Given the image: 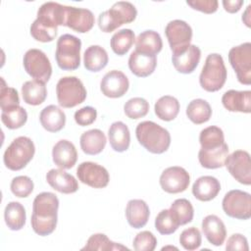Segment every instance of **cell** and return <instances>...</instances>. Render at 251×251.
Returning <instances> with one entry per match:
<instances>
[{
	"mask_svg": "<svg viewBox=\"0 0 251 251\" xmlns=\"http://www.w3.org/2000/svg\"><path fill=\"white\" fill-rule=\"evenodd\" d=\"M57 100L63 108H74L86 99V89L76 76H64L56 85Z\"/></svg>",
	"mask_w": 251,
	"mask_h": 251,
	"instance_id": "52a82bcc",
	"label": "cell"
},
{
	"mask_svg": "<svg viewBox=\"0 0 251 251\" xmlns=\"http://www.w3.org/2000/svg\"><path fill=\"white\" fill-rule=\"evenodd\" d=\"M136 16L137 10L133 4L127 1H119L99 15L98 26L104 32H112L124 24L132 23Z\"/></svg>",
	"mask_w": 251,
	"mask_h": 251,
	"instance_id": "3957f363",
	"label": "cell"
},
{
	"mask_svg": "<svg viewBox=\"0 0 251 251\" xmlns=\"http://www.w3.org/2000/svg\"><path fill=\"white\" fill-rule=\"evenodd\" d=\"M81 250H99V251H110V250H128L127 247L111 241L104 233L92 234L86 241L84 247Z\"/></svg>",
	"mask_w": 251,
	"mask_h": 251,
	"instance_id": "8d00e7d4",
	"label": "cell"
},
{
	"mask_svg": "<svg viewBox=\"0 0 251 251\" xmlns=\"http://www.w3.org/2000/svg\"><path fill=\"white\" fill-rule=\"evenodd\" d=\"M24 68L34 79L46 83L52 75V66L47 55L35 48L27 50L24 55Z\"/></svg>",
	"mask_w": 251,
	"mask_h": 251,
	"instance_id": "ba28073f",
	"label": "cell"
},
{
	"mask_svg": "<svg viewBox=\"0 0 251 251\" xmlns=\"http://www.w3.org/2000/svg\"><path fill=\"white\" fill-rule=\"evenodd\" d=\"M150 210L145 201L141 199H131L126 208V217L128 225L133 228L143 227L149 219Z\"/></svg>",
	"mask_w": 251,
	"mask_h": 251,
	"instance_id": "d4e9b609",
	"label": "cell"
},
{
	"mask_svg": "<svg viewBox=\"0 0 251 251\" xmlns=\"http://www.w3.org/2000/svg\"><path fill=\"white\" fill-rule=\"evenodd\" d=\"M4 219L7 226L11 230H20L25 225V207L16 201L9 202L5 207Z\"/></svg>",
	"mask_w": 251,
	"mask_h": 251,
	"instance_id": "836d02e7",
	"label": "cell"
},
{
	"mask_svg": "<svg viewBox=\"0 0 251 251\" xmlns=\"http://www.w3.org/2000/svg\"><path fill=\"white\" fill-rule=\"evenodd\" d=\"M222 207L230 218L248 220L251 217V195L239 189L230 190L225 195Z\"/></svg>",
	"mask_w": 251,
	"mask_h": 251,
	"instance_id": "9c48e42d",
	"label": "cell"
},
{
	"mask_svg": "<svg viewBox=\"0 0 251 251\" xmlns=\"http://www.w3.org/2000/svg\"><path fill=\"white\" fill-rule=\"evenodd\" d=\"M225 166L235 180L245 185L251 184V162L247 151L235 150L227 155Z\"/></svg>",
	"mask_w": 251,
	"mask_h": 251,
	"instance_id": "7c38bea8",
	"label": "cell"
},
{
	"mask_svg": "<svg viewBox=\"0 0 251 251\" xmlns=\"http://www.w3.org/2000/svg\"><path fill=\"white\" fill-rule=\"evenodd\" d=\"M106 142L107 138L105 133L98 128L84 131L79 139L80 148L87 155H97L101 153L105 148Z\"/></svg>",
	"mask_w": 251,
	"mask_h": 251,
	"instance_id": "f1b7e54d",
	"label": "cell"
},
{
	"mask_svg": "<svg viewBox=\"0 0 251 251\" xmlns=\"http://www.w3.org/2000/svg\"><path fill=\"white\" fill-rule=\"evenodd\" d=\"M179 226L178 221L170 209L162 210L155 219V227L163 235L174 233Z\"/></svg>",
	"mask_w": 251,
	"mask_h": 251,
	"instance_id": "ab89813d",
	"label": "cell"
},
{
	"mask_svg": "<svg viewBox=\"0 0 251 251\" xmlns=\"http://www.w3.org/2000/svg\"><path fill=\"white\" fill-rule=\"evenodd\" d=\"M1 121L9 129H17L22 127L27 121V113L25 108L16 106L1 113Z\"/></svg>",
	"mask_w": 251,
	"mask_h": 251,
	"instance_id": "74e56055",
	"label": "cell"
},
{
	"mask_svg": "<svg viewBox=\"0 0 251 251\" xmlns=\"http://www.w3.org/2000/svg\"><path fill=\"white\" fill-rule=\"evenodd\" d=\"M46 180L52 188L60 193L71 194L78 189V182L75 176L63 169H51L46 175Z\"/></svg>",
	"mask_w": 251,
	"mask_h": 251,
	"instance_id": "ffe728a7",
	"label": "cell"
},
{
	"mask_svg": "<svg viewBox=\"0 0 251 251\" xmlns=\"http://www.w3.org/2000/svg\"><path fill=\"white\" fill-rule=\"evenodd\" d=\"M201 50L198 46L190 44L184 51L173 54L172 62L175 69L180 74H191L198 66Z\"/></svg>",
	"mask_w": 251,
	"mask_h": 251,
	"instance_id": "ac0fdd59",
	"label": "cell"
},
{
	"mask_svg": "<svg viewBox=\"0 0 251 251\" xmlns=\"http://www.w3.org/2000/svg\"><path fill=\"white\" fill-rule=\"evenodd\" d=\"M52 158L54 164L63 170L73 168L77 160L75 146L67 139L59 140L52 149Z\"/></svg>",
	"mask_w": 251,
	"mask_h": 251,
	"instance_id": "d6986e66",
	"label": "cell"
},
{
	"mask_svg": "<svg viewBox=\"0 0 251 251\" xmlns=\"http://www.w3.org/2000/svg\"><path fill=\"white\" fill-rule=\"evenodd\" d=\"M226 69L224 59L220 54H209L199 75L201 87L208 92L220 90L226 80Z\"/></svg>",
	"mask_w": 251,
	"mask_h": 251,
	"instance_id": "277c9868",
	"label": "cell"
},
{
	"mask_svg": "<svg viewBox=\"0 0 251 251\" xmlns=\"http://www.w3.org/2000/svg\"><path fill=\"white\" fill-rule=\"evenodd\" d=\"M201 148L212 149L225 143V136L222 128L217 126H210L201 130L199 135Z\"/></svg>",
	"mask_w": 251,
	"mask_h": 251,
	"instance_id": "f35d334b",
	"label": "cell"
},
{
	"mask_svg": "<svg viewBox=\"0 0 251 251\" xmlns=\"http://www.w3.org/2000/svg\"><path fill=\"white\" fill-rule=\"evenodd\" d=\"M250 9H251V5H248L246 10H245V12L242 15V21L244 22V24L248 27L251 26V25H250V23H251V20H250Z\"/></svg>",
	"mask_w": 251,
	"mask_h": 251,
	"instance_id": "f5cc1de1",
	"label": "cell"
},
{
	"mask_svg": "<svg viewBox=\"0 0 251 251\" xmlns=\"http://www.w3.org/2000/svg\"><path fill=\"white\" fill-rule=\"evenodd\" d=\"M135 42L134 32L129 28H124L116 31L110 41L111 48L115 54L123 56L128 52Z\"/></svg>",
	"mask_w": 251,
	"mask_h": 251,
	"instance_id": "d590c367",
	"label": "cell"
},
{
	"mask_svg": "<svg viewBox=\"0 0 251 251\" xmlns=\"http://www.w3.org/2000/svg\"><path fill=\"white\" fill-rule=\"evenodd\" d=\"M165 34L173 54H177L184 51L190 45L192 28L182 20H174L167 24Z\"/></svg>",
	"mask_w": 251,
	"mask_h": 251,
	"instance_id": "8fae6325",
	"label": "cell"
},
{
	"mask_svg": "<svg viewBox=\"0 0 251 251\" xmlns=\"http://www.w3.org/2000/svg\"><path fill=\"white\" fill-rule=\"evenodd\" d=\"M78 179L93 188L106 187L110 180V176L106 168L94 162H82L76 169Z\"/></svg>",
	"mask_w": 251,
	"mask_h": 251,
	"instance_id": "4fadbf2b",
	"label": "cell"
},
{
	"mask_svg": "<svg viewBox=\"0 0 251 251\" xmlns=\"http://www.w3.org/2000/svg\"><path fill=\"white\" fill-rule=\"evenodd\" d=\"M81 41L75 35L63 34L57 40L55 58L57 65L64 71L76 70L80 65Z\"/></svg>",
	"mask_w": 251,
	"mask_h": 251,
	"instance_id": "8992f818",
	"label": "cell"
},
{
	"mask_svg": "<svg viewBox=\"0 0 251 251\" xmlns=\"http://www.w3.org/2000/svg\"><path fill=\"white\" fill-rule=\"evenodd\" d=\"M163 47L160 34L155 30H144L138 34L135 40V50L141 53L156 56Z\"/></svg>",
	"mask_w": 251,
	"mask_h": 251,
	"instance_id": "f546056e",
	"label": "cell"
},
{
	"mask_svg": "<svg viewBox=\"0 0 251 251\" xmlns=\"http://www.w3.org/2000/svg\"><path fill=\"white\" fill-rule=\"evenodd\" d=\"M135 134L138 142L153 154L166 152L171 144L170 132L152 121H144L137 125Z\"/></svg>",
	"mask_w": 251,
	"mask_h": 251,
	"instance_id": "7a4b0ae2",
	"label": "cell"
},
{
	"mask_svg": "<svg viewBox=\"0 0 251 251\" xmlns=\"http://www.w3.org/2000/svg\"><path fill=\"white\" fill-rule=\"evenodd\" d=\"M187 118L196 125L208 122L212 116V108L210 104L201 98L190 101L186 107Z\"/></svg>",
	"mask_w": 251,
	"mask_h": 251,
	"instance_id": "e575fe53",
	"label": "cell"
},
{
	"mask_svg": "<svg viewBox=\"0 0 251 251\" xmlns=\"http://www.w3.org/2000/svg\"><path fill=\"white\" fill-rule=\"evenodd\" d=\"M97 118V111L91 106H85L75 111V121L78 126H85L93 124Z\"/></svg>",
	"mask_w": 251,
	"mask_h": 251,
	"instance_id": "c3c4849f",
	"label": "cell"
},
{
	"mask_svg": "<svg viewBox=\"0 0 251 251\" xmlns=\"http://www.w3.org/2000/svg\"><path fill=\"white\" fill-rule=\"evenodd\" d=\"M221 190L220 181L212 176L198 177L192 185V194L199 201L207 202L214 199Z\"/></svg>",
	"mask_w": 251,
	"mask_h": 251,
	"instance_id": "cb8c5ba5",
	"label": "cell"
},
{
	"mask_svg": "<svg viewBox=\"0 0 251 251\" xmlns=\"http://www.w3.org/2000/svg\"><path fill=\"white\" fill-rule=\"evenodd\" d=\"M228 61L237 80L245 85L251 84V43L244 42L232 47L228 52Z\"/></svg>",
	"mask_w": 251,
	"mask_h": 251,
	"instance_id": "30bf717a",
	"label": "cell"
},
{
	"mask_svg": "<svg viewBox=\"0 0 251 251\" xmlns=\"http://www.w3.org/2000/svg\"><path fill=\"white\" fill-rule=\"evenodd\" d=\"M22 95L26 104L32 106L40 105L47 97L45 83L36 79L25 81L22 86Z\"/></svg>",
	"mask_w": 251,
	"mask_h": 251,
	"instance_id": "1f68e13d",
	"label": "cell"
},
{
	"mask_svg": "<svg viewBox=\"0 0 251 251\" xmlns=\"http://www.w3.org/2000/svg\"><path fill=\"white\" fill-rule=\"evenodd\" d=\"M222 103L229 112L249 114L251 112V91H238L234 89L227 90L222 97Z\"/></svg>",
	"mask_w": 251,
	"mask_h": 251,
	"instance_id": "44dd1931",
	"label": "cell"
},
{
	"mask_svg": "<svg viewBox=\"0 0 251 251\" xmlns=\"http://www.w3.org/2000/svg\"><path fill=\"white\" fill-rule=\"evenodd\" d=\"M186 4L192 9L205 14H213L218 10L219 2L217 0H192L186 1Z\"/></svg>",
	"mask_w": 251,
	"mask_h": 251,
	"instance_id": "681fc988",
	"label": "cell"
},
{
	"mask_svg": "<svg viewBox=\"0 0 251 251\" xmlns=\"http://www.w3.org/2000/svg\"><path fill=\"white\" fill-rule=\"evenodd\" d=\"M226 249L228 251H234V250L248 251L249 246H248L247 238L240 233H233L227 238Z\"/></svg>",
	"mask_w": 251,
	"mask_h": 251,
	"instance_id": "f907efd6",
	"label": "cell"
},
{
	"mask_svg": "<svg viewBox=\"0 0 251 251\" xmlns=\"http://www.w3.org/2000/svg\"><path fill=\"white\" fill-rule=\"evenodd\" d=\"M94 22V16L90 10L67 6L65 19L66 26L76 32L85 33L93 27Z\"/></svg>",
	"mask_w": 251,
	"mask_h": 251,
	"instance_id": "2e32d148",
	"label": "cell"
},
{
	"mask_svg": "<svg viewBox=\"0 0 251 251\" xmlns=\"http://www.w3.org/2000/svg\"><path fill=\"white\" fill-rule=\"evenodd\" d=\"M124 111L127 118L137 120L147 115L149 111V103L144 98L133 97L126 102Z\"/></svg>",
	"mask_w": 251,
	"mask_h": 251,
	"instance_id": "b9f144b4",
	"label": "cell"
},
{
	"mask_svg": "<svg viewBox=\"0 0 251 251\" xmlns=\"http://www.w3.org/2000/svg\"><path fill=\"white\" fill-rule=\"evenodd\" d=\"M170 210L175 215L180 226L190 223L193 219L194 209L187 199L179 198L175 200L171 205Z\"/></svg>",
	"mask_w": 251,
	"mask_h": 251,
	"instance_id": "60d3db41",
	"label": "cell"
},
{
	"mask_svg": "<svg viewBox=\"0 0 251 251\" xmlns=\"http://www.w3.org/2000/svg\"><path fill=\"white\" fill-rule=\"evenodd\" d=\"M227 155L228 146L225 142L216 148H201L198 153V160L200 165L206 169H219L225 166V162Z\"/></svg>",
	"mask_w": 251,
	"mask_h": 251,
	"instance_id": "484cf974",
	"label": "cell"
},
{
	"mask_svg": "<svg viewBox=\"0 0 251 251\" xmlns=\"http://www.w3.org/2000/svg\"><path fill=\"white\" fill-rule=\"evenodd\" d=\"M35 146L33 141L26 136L15 138L4 152L3 161L11 171H20L24 169L33 158Z\"/></svg>",
	"mask_w": 251,
	"mask_h": 251,
	"instance_id": "5b68a950",
	"label": "cell"
},
{
	"mask_svg": "<svg viewBox=\"0 0 251 251\" xmlns=\"http://www.w3.org/2000/svg\"><path fill=\"white\" fill-rule=\"evenodd\" d=\"M132 245L136 251H153L157 245V238L151 231L143 230L135 235Z\"/></svg>",
	"mask_w": 251,
	"mask_h": 251,
	"instance_id": "7dc6e473",
	"label": "cell"
},
{
	"mask_svg": "<svg viewBox=\"0 0 251 251\" xmlns=\"http://www.w3.org/2000/svg\"><path fill=\"white\" fill-rule=\"evenodd\" d=\"M33 181L27 176H19L12 179L11 181V191L19 198L27 197L33 190Z\"/></svg>",
	"mask_w": 251,
	"mask_h": 251,
	"instance_id": "f6af8a7d",
	"label": "cell"
},
{
	"mask_svg": "<svg viewBox=\"0 0 251 251\" xmlns=\"http://www.w3.org/2000/svg\"><path fill=\"white\" fill-rule=\"evenodd\" d=\"M108 137L112 149L116 152H125L130 144V132L123 122L113 123L108 130Z\"/></svg>",
	"mask_w": 251,
	"mask_h": 251,
	"instance_id": "83f0119b",
	"label": "cell"
},
{
	"mask_svg": "<svg viewBox=\"0 0 251 251\" xmlns=\"http://www.w3.org/2000/svg\"><path fill=\"white\" fill-rule=\"evenodd\" d=\"M108 61L107 51L99 45H91L84 51L83 64L89 72H100L107 66Z\"/></svg>",
	"mask_w": 251,
	"mask_h": 251,
	"instance_id": "4dcf8cb0",
	"label": "cell"
},
{
	"mask_svg": "<svg viewBox=\"0 0 251 251\" xmlns=\"http://www.w3.org/2000/svg\"><path fill=\"white\" fill-rule=\"evenodd\" d=\"M190 182V176L181 167H169L160 176V185L168 193L176 194L186 190Z\"/></svg>",
	"mask_w": 251,
	"mask_h": 251,
	"instance_id": "5bb4252c",
	"label": "cell"
},
{
	"mask_svg": "<svg viewBox=\"0 0 251 251\" xmlns=\"http://www.w3.org/2000/svg\"><path fill=\"white\" fill-rule=\"evenodd\" d=\"M202 230L211 244L221 246L225 242L226 236V226L218 216H206L202 221Z\"/></svg>",
	"mask_w": 251,
	"mask_h": 251,
	"instance_id": "603a6c76",
	"label": "cell"
},
{
	"mask_svg": "<svg viewBox=\"0 0 251 251\" xmlns=\"http://www.w3.org/2000/svg\"><path fill=\"white\" fill-rule=\"evenodd\" d=\"M66 9L67 6L57 2H45L39 7L36 20L46 26L58 28L59 25H65Z\"/></svg>",
	"mask_w": 251,
	"mask_h": 251,
	"instance_id": "e0dca14e",
	"label": "cell"
},
{
	"mask_svg": "<svg viewBox=\"0 0 251 251\" xmlns=\"http://www.w3.org/2000/svg\"><path fill=\"white\" fill-rule=\"evenodd\" d=\"M225 10L228 13H237L243 5L242 0H224L222 2Z\"/></svg>",
	"mask_w": 251,
	"mask_h": 251,
	"instance_id": "816d5d0a",
	"label": "cell"
},
{
	"mask_svg": "<svg viewBox=\"0 0 251 251\" xmlns=\"http://www.w3.org/2000/svg\"><path fill=\"white\" fill-rule=\"evenodd\" d=\"M39 121L44 129L50 132H57L65 126L66 115L58 106L49 105L40 112Z\"/></svg>",
	"mask_w": 251,
	"mask_h": 251,
	"instance_id": "4316f807",
	"label": "cell"
},
{
	"mask_svg": "<svg viewBox=\"0 0 251 251\" xmlns=\"http://www.w3.org/2000/svg\"><path fill=\"white\" fill-rule=\"evenodd\" d=\"M129 87L126 75L118 70H113L105 74L100 82L102 93L109 98H119L124 96Z\"/></svg>",
	"mask_w": 251,
	"mask_h": 251,
	"instance_id": "9a60e30c",
	"label": "cell"
},
{
	"mask_svg": "<svg viewBox=\"0 0 251 251\" xmlns=\"http://www.w3.org/2000/svg\"><path fill=\"white\" fill-rule=\"evenodd\" d=\"M59 199L52 192L37 194L32 203L31 227L40 236L51 234L57 226Z\"/></svg>",
	"mask_w": 251,
	"mask_h": 251,
	"instance_id": "6da1fadb",
	"label": "cell"
},
{
	"mask_svg": "<svg viewBox=\"0 0 251 251\" xmlns=\"http://www.w3.org/2000/svg\"><path fill=\"white\" fill-rule=\"evenodd\" d=\"M179 243L185 250L188 251L198 249L202 243L200 230L194 226L185 228L179 235Z\"/></svg>",
	"mask_w": 251,
	"mask_h": 251,
	"instance_id": "7bdbcfd3",
	"label": "cell"
},
{
	"mask_svg": "<svg viewBox=\"0 0 251 251\" xmlns=\"http://www.w3.org/2000/svg\"><path fill=\"white\" fill-rule=\"evenodd\" d=\"M2 85L0 88V107L2 111L9 110L20 105V97L17 89L7 86L1 77Z\"/></svg>",
	"mask_w": 251,
	"mask_h": 251,
	"instance_id": "ee69618b",
	"label": "cell"
},
{
	"mask_svg": "<svg viewBox=\"0 0 251 251\" xmlns=\"http://www.w3.org/2000/svg\"><path fill=\"white\" fill-rule=\"evenodd\" d=\"M157 66V58L154 55L138 52L134 50L128 58V68L130 72L139 77H146L153 74Z\"/></svg>",
	"mask_w": 251,
	"mask_h": 251,
	"instance_id": "7402d4cb",
	"label": "cell"
},
{
	"mask_svg": "<svg viewBox=\"0 0 251 251\" xmlns=\"http://www.w3.org/2000/svg\"><path fill=\"white\" fill-rule=\"evenodd\" d=\"M154 111L156 116L165 122L173 121L176 118L179 112L178 100L171 95H165L160 97L154 105Z\"/></svg>",
	"mask_w": 251,
	"mask_h": 251,
	"instance_id": "d6a6232c",
	"label": "cell"
},
{
	"mask_svg": "<svg viewBox=\"0 0 251 251\" xmlns=\"http://www.w3.org/2000/svg\"><path fill=\"white\" fill-rule=\"evenodd\" d=\"M58 32V28H52L40 24L35 20L30 25L31 36L40 42H50L55 39Z\"/></svg>",
	"mask_w": 251,
	"mask_h": 251,
	"instance_id": "bcb514c9",
	"label": "cell"
}]
</instances>
